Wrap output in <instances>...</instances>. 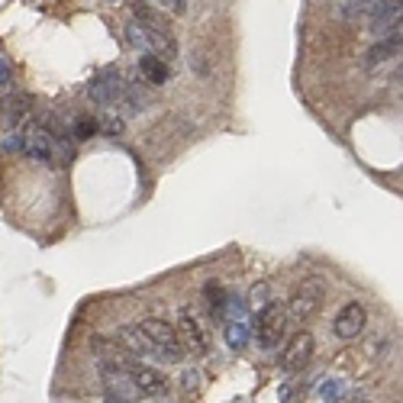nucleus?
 Instances as JSON below:
<instances>
[{"label": "nucleus", "mask_w": 403, "mask_h": 403, "mask_svg": "<svg viewBox=\"0 0 403 403\" xmlns=\"http://www.w3.org/2000/svg\"><path fill=\"white\" fill-rule=\"evenodd\" d=\"M287 313H284V304H265L259 313H255V323H252V335L259 342L261 352H271L281 345L284 333H287Z\"/></svg>", "instance_id": "nucleus-1"}, {"label": "nucleus", "mask_w": 403, "mask_h": 403, "mask_svg": "<svg viewBox=\"0 0 403 403\" xmlns=\"http://www.w3.org/2000/svg\"><path fill=\"white\" fill-rule=\"evenodd\" d=\"M320 306H323V281L320 278H306V281L290 294V304H284V313H287V323L300 326V323L310 320Z\"/></svg>", "instance_id": "nucleus-2"}, {"label": "nucleus", "mask_w": 403, "mask_h": 403, "mask_svg": "<svg viewBox=\"0 0 403 403\" xmlns=\"http://www.w3.org/2000/svg\"><path fill=\"white\" fill-rule=\"evenodd\" d=\"M139 329H142V335L149 339V345L155 349V355L165 358V361H184V349L181 342H178V333L171 323L165 320H142L139 323Z\"/></svg>", "instance_id": "nucleus-3"}, {"label": "nucleus", "mask_w": 403, "mask_h": 403, "mask_svg": "<svg viewBox=\"0 0 403 403\" xmlns=\"http://www.w3.org/2000/svg\"><path fill=\"white\" fill-rule=\"evenodd\" d=\"M126 39H130L132 49H142L145 55H159V58L171 61L175 58V39L168 36V32H155V30H145V26H139L136 20H132L130 26H126Z\"/></svg>", "instance_id": "nucleus-4"}, {"label": "nucleus", "mask_w": 403, "mask_h": 403, "mask_svg": "<svg viewBox=\"0 0 403 403\" xmlns=\"http://www.w3.org/2000/svg\"><path fill=\"white\" fill-rule=\"evenodd\" d=\"M175 333H178V342H181L184 355L204 358L206 352H210V342H206L204 326H200L197 316H194L190 310H181V313H178V326H175Z\"/></svg>", "instance_id": "nucleus-5"}, {"label": "nucleus", "mask_w": 403, "mask_h": 403, "mask_svg": "<svg viewBox=\"0 0 403 403\" xmlns=\"http://www.w3.org/2000/svg\"><path fill=\"white\" fill-rule=\"evenodd\" d=\"M123 91H126V81L116 68H104L94 75V81L87 84V97L100 107H113L116 100H123Z\"/></svg>", "instance_id": "nucleus-6"}, {"label": "nucleus", "mask_w": 403, "mask_h": 403, "mask_svg": "<svg viewBox=\"0 0 403 403\" xmlns=\"http://www.w3.org/2000/svg\"><path fill=\"white\" fill-rule=\"evenodd\" d=\"M20 139H23V155H30V159L42 161V165L58 159V136L46 126H32V130L20 132Z\"/></svg>", "instance_id": "nucleus-7"}, {"label": "nucleus", "mask_w": 403, "mask_h": 403, "mask_svg": "<svg viewBox=\"0 0 403 403\" xmlns=\"http://www.w3.org/2000/svg\"><path fill=\"white\" fill-rule=\"evenodd\" d=\"M313 352H316V339H313L310 333H297L294 339L287 342V349H284L281 368L287 374H300L313 361Z\"/></svg>", "instance_id": "nucleus-8"}, {"label": "nucleus", "mask_w": 403, "mask_h": 403, "mask_svg": "<svg viewBox=\"0 0 403 403\" xmlns=\"http://www.w3.org/2000/svg\"><path fill=\"white\" fill-rule=\"evenodd\" d=\"M365 323H368L365 306L352 300V304H345L342 310H339V316H335V335H339V339H355V335L365 329Z\"/></svg>", "instance_id": "nucleus-9"}, {"label": "nucleus", "mask_w": 403, "mask_h": 403, "mask_svg": "<svg viewBox=\"0 0 403 403\" xmlns=\"http://www.w3.org/2000/svg\"><path fill=\"white\" fill-rule=\"evenodd\" d=\"M30 116H32V97L30 94H10V97L4 100V123H7L10 130H20Z\"/></svg>", "instance_id": "nucleus-10"}, {"label": "nucleus", "mask_w": 403, "mask_h": 403, "mask_svg": "<svg viewBox=\"0 0 403 403\" xmlns=\"http://www.w3.org/2000/svg\"><path fill=\"white\" fill-rule=\"evenodd\" d=\"M139 75H142L145 84H165L171 78V68H168V61L159 58V55H142L139 58Z\"/></svg>", "instance_id": "nucleus-11"}, {"label": "nucleus", "mask_w": 403, "mask_h": 403, "mask_svg": "<svg viewBox=\"0 0 403 403\" xmlns=\"http://www.w3.org/2000/svg\"><path fill=\"white\" fill-rule=\"evenodd\" d=\"M223 335H226V345L232 352H242L245 345H249V339H252V326L245 320H229L226 323V329H223Z\"/></svg>", "instance_id": "nucleus-12"}, {"label": "nucleus", "mask_w": 403, "mask_h": 403, "mask_svg": "<svg viewBox=\"0 0 403 403\" xmlns=\"http://www.w3.org/2000/svg\"><path fill=\"white\" fill-rule=\"evenodd\" d=\"M120 339H123V345H126L130 352H136L139 358L155 355V349L149 345V339L142 335V329H139V326H123V329H120Z\"/></svg>", "instance_id": "nucleus-13"}, {"label": "nucleus", "mask_w": 403, "mask_h": 403, "mask_svg": "<svg viewBox=\"0 0 403 403\" xmlns=\"http://www.w3.org/2000/svg\"><path fill=\"white\" fill-rule=\"evenodd\" d=\"M397 52H400V30L388 32V39H384V42H378V49L368 55V65H378L380 58H390V55H397Z\"/></svg>", "instance_id": "nucleus-14"}, {"label": "nucleus", "mask_w": 403, "mask_h": 403, "mask_svg": "<svg viewBox=\"0 0 403 403\" xmlns=\"http://www.w3.org/2000/svg\"><path fill=\"white\" fill-rule=\"evenodd\" d=\"M206 304H210V310H213V316H226V304H229V294L223 290V284L210 281L206 284Z\"/></svg>", "instance_id": "nucleus-15"}, {"label": "nucleus", "mask_w": 403, "mask_h": 403, "mask_svg": "<svg viewBox=\"0 0 403 403\" xmlns=\"http://www.w3.org/2000/svg\"><path fill=\"white\" fill-rule=\"evenodd\" d=\"M316 394H320V400L323 403H339L342 400V394H345V380H339V378H326L316 388Z\"/></svg>", "instance_id": "nucleus-16"}, {"label": "nucleus", "mask_w": 403, "mask_h": 403, "mask_svg": "<svg viewBox=\"0 0 403 403\" xmlns=\"http://www.w3.org/2000/svg\"><path fill=\"white\" fill-rule=\"evenodd\" d=\"M97 132V120L94 116H78L75 120V139H87Z\"/></svg>", "instance_id": "nucleus-17"}, {"label": "nucleus", "mask_w": 403, "mask_h": 403, "mask_svg": "<svg viewBox=\"0 0 403 403\" xmlns=\"http://www.w3.org/2000/svg\"><path fill=\"white\" fill-rule=\"evenodd\" d=\"M181 388L187 390V394H197L200 390V371L197 368H184L181 371Z\"/></svg>", "instance_id": "nucleus-18"}, {"label": "nucleus", "mask_w": 403, "mask_h": 403, "mask_svg": "<svg viewBox=\"0 0 403 403\" xmlns=\"http://www.w3.org/2000/svg\"><path fill=\"white\" fill-rule=\"evenodd\" d=\"M268 297H271V287H268V281H259V284H255V287H252L249 300H252V304H255V306H259V310H261V306L268 304Z\"/></svg>", "instance_id": "nucleus-19"}, {"label": "nucleus", "mask_w": 403, "mask_h": 403, "mask_svg": "<svg viewBox=\"0 0 403 403\" xmlns=\"http://www.w3.org/2000/svg\"><path fill=\"white\" fill-rule=\"evenodd\" d=\"M97 130H104L107 136H120V132H123V120H120V116H104V123H97Z\"/></svg>", "instance_id": "nucleus-20"}, {"label": "nucleus", "mask_w": 403, "mask_h": 403, "mask_svg": "<svg viewBox=\"0 0 403 403\" xmlns=\"http://www.w3.org/2000/svg\"><path fill=\"white\" fill-rule=\"evenodd\" d=\"M145 4H155V7L171 10V13H184V0H145Z\"/></svg>", "instance_id": "nucleus-21"}, {"label": "nucleus", "mask_w": 403, "mask_h": 403, "mask_svg": "<svg viewBox=\"0 0 403 403\" xmlns=\"http://www.w3.org/2000/svg\"><path fill=\"white\" fill-rule=\"evenodd\" d=\"M4 152H23V139H20V132H10L7 139H4Z\"/></svg>", "instance_id": "nucleus-22"}, {"label": "nucleus", "mask_w": 403, "mask_h": 403, "mask_svg": "<svg viewBox=\"0 0 403 403\" xmlns=\"http://www.w3.org/2000/svg\"><path fill=\"white\" fill-rule=\"evenodd\" d=\"M104 403H132L130 397L123 394V390H113V388H107V394H104Z\"/></svg>", "instance_id": "nucleus-23"}, {"label": "nucleus", "mask_w": 403, "mask_h": 403, "mask_svg": "<svg viewBox=\"0 0 403 403\" xmlns=\"http://www.w3.org/2000/svg\"><path fill=\"white\" fill-rule=\"evenodd\" d=\"M7 84H10V65L0 58V87H7Z\"/></svg>", "instance_id": "nucleus-24"}, {"label": "nucleus", "mask_w": 403, "mask_h": 403, "mask_svg": "<svg viewBox=\"0 0 403 403\" xmlns=\"http://www.w3.org/2000/svg\"><path fill=\"white\" fill-rule=\"evenodd\" d=\"M110 4H120V0H110Z\"/></svg>", "instance_id": "nucleus-25"}, {"label": "nucleus", "mask_w": 403, "mask_h": 403, "mask_svg": "<svg viewBox=\"0 0 403 403\" xmlns=\"http://www.w3.org/2000/svg\"><path fill=\"white\" fill-rule=\"evenodd\" d=\"M361 403H368V400H361Z\"/></svg>", "instance_id": "nucleus-26"}]
</instances>
